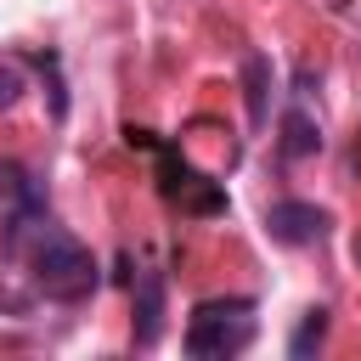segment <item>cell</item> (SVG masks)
<instances>
[{
  "label": "cell",
  "instance_id": "1",
  "mask_svg": "<svg viewBox=\"0 0 361 361\" xmlns=\"http://www.w3.org/2000/svg\"><path fill=\"white\" fill-rule=\"evenodd\" d=\"M6 243H11V254L28 265V282H34L45 299H56V305H79V299H90L96 282H102L90 248H85L79 237H68L62 226H51L45 203L11 209V214H6Z\"/></svg>",
  "mask_w": 361,
  "mask_h": 361
},
{
  "label": "cell",
  "instance_id": "2",
  "mask_svg": "<svg viewBox=\"0 0 361 361\" xmlns=\"http://www.w3.org/2000/svg\"><path fill=\"white\" fill-rule=\"evenodd\" d=\"M259 322H254V299L248 293H231V299H203L192 316H186V355L192 361H226V355H243L254 344Z\"/></svg>",
  "mask_w": 361,
  "mask_h": 361
},
{
  "label": "cell",
  "instance_id": "3",
  "mask_svg": "<svg viewBox=\"0 0 361 361\" xmlns=\"http://www.w3.org/2000/svg\"><path fill=\"white\" fill-rule=\"evenodd\" d=\"M124 135H130V147L141 141V147L158 152V192H164L169 203H180L186 214H226V192H220V180L197 175V169L180 158V147H164V141H152L147 130H124Z\"/></svg>",
  "mask_w": 361,
  "mask_h": 361
},
{
  "label": "cell",
  "instance_id": "4",
  "mask_svg": "<svg viewBox=\"0 0 361 361\" xmlns=\"http://www.w3.org/2000/svg\"><path fill=\"white\" fill-rule=\"evenodd\" d=\"M327 209L322 203H305V197H282V203H271L265 209V231H271V243H282V248H305V243H322L327 237Z\"/></svg>",
  "mask_w": 361,
  "mask_h": 361
},
{
  "label": "cell",
  "instance_id": "5",
  "mask_svg": "<svg viewBox=\"0 0 361 361\" xmlns=\"http://www.w3.org/2000/svg\"><path fill=\"white\" fill-rule=\"evenodd\" d=\"M276 147H282V158H288V164H299V158L322 152V124H316V118H310V107H305V85H299V102L282 113V135H276Z\"/></svg>",
  "mask_w": 361,
  "mask_h": 361
},
{
  "label": "cell",
  "instance_id": "6",
  "mask_svg": "<svg viewBox=\"0 0 361 361\" xmlns=\"http://www.w3.org/2000/svg\"><path fill=\"white\" fill-rule=\"evenodd\" d=\"M164 333V271H141L135 276V344H158Z\"/></svg>",
  "mask_w": 361,
  "mask_h": 361
},
{
  "label": "cell",
  "instance_id": "7",
  "mask_svg": "<svg viewBox=\"0 0 361 361\" xmlns=\"http://www.w3.org/2000/svg\"><path fill=\"white\" fill-rule=\"evenodd\" d=\"M243 96H248V124L265 130L271 124V62L259 51L243 56Z\"/></svg>",
  "mask_w": 361,
  "mask_h": 361
},
{
  "label": "cell",
  "instance_id": "8",
  "mask_svg": "<svg viewBox=\"0 0 361 361\" xmlns=\"http://www.w3.org/2000/svg\"><path fill=\"white\" fill-rule=\"evenodd\" d=\"M322 338H327V310H322V305H310V310H305V322H299V327H293V338H288V355H293V361H305V355H316V350H322Z\"/></svg>",
  "mask_w": 361,
  "mask_h": 361
},
{
  "label": "cell",
  "instance_id": "9",
  "mask_svg": "<svg viewBox=\"0 0 361 361\" xmlns=\"http://www.w3.org/2000/svg\"><path fill=\"white\" fill-rule=\"evenodd\" d=\"M23 203H39V192H34V180L17 169V164H0V220L11 214V209H23Z\"/></svg>",
  "mask_w": 361,
  "mask_h": 361
},
{
  "label": "cell",
  "instance_id": "10",
  "mask_svg": "<svg viewBox=\"0 0 361 361\" xmlns=\"http://www.w3.org/2000/svg\"><path fill=\"white\" fill-rule=\"evenodd\" d=\"M23 90H28L23 68H17V62H0V113H11V107L23 102Z\"/></svg>",
  "mask_w": 361,
  "mask_h": 361
},
{
  "label": "cell",
  "instance_id": "11",
  "mask_svg": "<svg viewBox=\"0 0 361 361\" xmlns=\"http://www.w3.org/2000/svg\"><path fill=\"white\" fill-rule=\"evenodd\" d=\"M34 68L45 73V85H51V113L62 118V113H68V96H62V79H56V56H51V51H39V56H34Z\"/></svg>",
  "mask_w": 361,
  "mask_h": 361
},
{
  "label": "cell",
  "instance_id": "12",
  "mask_svg": "<svg viewBox=\"0 0 361 361\" xmlns=\"http://www.w3.org/2000/svg\"><path fill=\"white\" fill-rule=\"evenodd\" d=\"M350 254H355V265H361V237H355V248H350Z\"/></svg>",
  "mask_w": 361,
  "mask_h": 361
}]
</instances>
